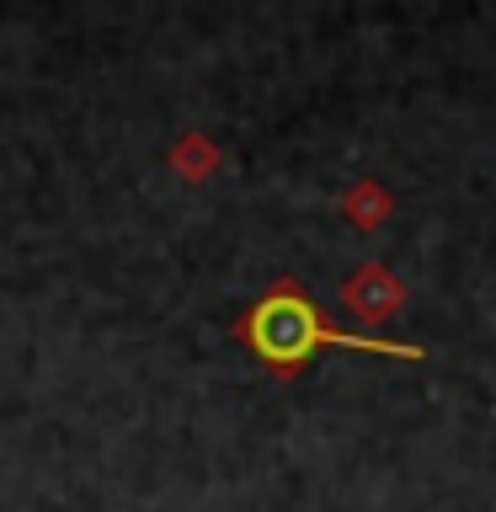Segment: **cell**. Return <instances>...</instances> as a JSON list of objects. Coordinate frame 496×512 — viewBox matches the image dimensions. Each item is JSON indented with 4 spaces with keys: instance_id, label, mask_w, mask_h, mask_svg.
Here are the masks:
<instances>
[{
    "instance_id": "3",
    "label": "cell",
    "mask_w": 496,
    "mask_h": 512,
    "mask_svg": "<svg viewBox=\"0 0 496 512\" xmlns=\"http://www.w3.org/2000/svg\"><path fill=\"white\" fill-rule=\"evenodd\" d=\"M336 208H342V219H347L358 235H374V230H384V224H390L395 198H390V187H384L379 176H352V182L342 187V198H336Z\"/></svg>"
},
{
    "instance_id": "4",
    "label": "cell",
    "mask_w": 496,
    "mask_h": 512,
    "mask_svg": "<svg viewBox=\"0 0 496 512\" xmlns=\"http://www.w3.org/2000/svg\"><path fill=\"white\" fill-rule=\"evenodd\" d=\"M166 166L182 176L187 187H198V182H208V176L224 166V150L203 134V128H182V134L171 139V150H166Z\"/></svg>"
},
{
    "instance_id": "1",
    "label": "cell",
    "mask_w": 496,
    "mask_h": 512,
    "mask_svg": "<svg viewBox=\"0 0 496 512\" xmlns=\"http://www.w3.org/2000/svg\"><path fill=\"white\" fill-rule=\"evenodd\" d=\"M235 342L246 347L256 363H267L278 379H294L299 368H310L320 358V352H374V358H400V363L427 358L422 342H379V336L331 326L299 278H272L262 294L251 299V310L235 320Z\"/></svg>"
},
{
    "instance_id": "2",
    "label": "cell",
    "mask_w": 496,
    "mask_h": 512,
    "mask_svg": "<svg viewBox=\"0 0 496 512\" xmlns=\"http://www.w3.org/2000/svg\"><path fill=\"white\" fill-rule=\"evenodd\" d=\"M406 299H411V294H406V283H400V272L384 267V262H374V256H368V262H358V267L342 278V304L358 315L363 336H374L390 315L406 310Z\"/></svg>"
}]
</instances>
